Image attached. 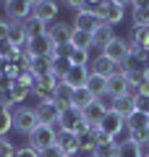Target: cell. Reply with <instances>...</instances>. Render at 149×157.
Wrapping results in <instances>:
<instances>
[{
    "instance_id": "12",
    "label": "cell",
    "mask_w": 149,
    "mask_h": 157,
    "mask_svg": "<svg viewBox=\"0 0 149 157\" xmlns=\"http://www.w3.org/2000/svg\"><path fill=\"white\" fill-rule=\"evenodd\" d=\"M34 113H37V121L42 126H55L58 121H60V110H58V105L52 100L50 102H37Z\"/></svg>"
},
{
    "instance_id": "41",
    "label": "cell",
    "mask_w": 149,
    "mask_h": 157,
    "mask_svg": "<svg viewBox=\"0 0 149 157\" xmlns=\"http://www.w3.org/2000/svg\"><path fill=\"white\" fill-rule=\"evenodd\" d=\"M144 60H147V71H149V55H144Z\"/></svg>"
},
{
    "instance_id": "21",
    "label": "cell",
    "mask_w": 149,
    "mask_h": 157,
    "mask_svg": "<svg viewBox=\"0 0 149 157\" xmlns=\"http://www.w3.org/2000/svg\"><path fill=\"white\" fill-rule=\"evenodd\" d=\"M105 113H107V110H105L102 105H99L97 100H94L89 107H84V110H81V115H84V121H86V123L94 128V126H99V121L105 118Z\"/></svg>"
},
{
    "instance_id": "29",
    "label": "cell",
    "mask_w": 149,
    "mask_h": 157,
    "mask_svg": "<svg viewBox=\"0 0 149 157\" xmlns=\"http://www.w3.org/2000/svg\"><path fill=\"white\" fill-rule=\"evenodd\" d=\"M24 29H26V37L32 39V37H39V34H47L50 29H47V24H42L39 21V18H26V21H24Z\"/></svg>"
},
{
    "instance_id": "7",
    "label": "cell",
    "mask_w": 149,
    "mask_h": 157,
    "mask_svg": "<svg viewBox=\"0 0 149 157\" xmlns=\"http://www.w3.org/2000/svg\"><path fill=\"white\" fill-rule=\"evenodd\" d=\"M99 16H102V21L107 26H115V24H120L126 18V3H120V0H105Z\"/></svg>"
},
{
    "instance_id": "26",
    "label": "cell",
    "mask_w": 149,
    "mask_h": 157,
    "mask_svg": "<svg viewBox=\"0 0 149 157\" xmlns=\"http://www.w3.org/2000/svg\"><path fill=\"white\" fill-rule=\"evenodd\" d=\"M71 47L73 50H92L94 47V39H92V34H86V32H78V29H73V37H71Z\"/></svg>"
},
{
    "instance_id": "18",
    "label": "cell",
    "mask_w": 149,
    "mask_h": 157,
    "mask_svg": "<svg viewBox=\"0 0 149 157\" xmlns=\"http://www.w3.org/2000/svg\"><path fill=\"white\" fill-rule=\"evenodd\" d=\"M115 37H118V34H115V29H113V26H107V24H102V26H99L97 32L92 34V39H94V47H99V52L105 50V47L110 45V42H113Z\"/></svg>"
},
{
    "instance_id": "2",
    "label": "cell",
    "mask_w": 149,
    "mask_h": 157,
    "mask_svg": "<svg viewBox=\"0 0 149 157\" xmlns=\"http://www.w3.org/2000/svg\"><path fill=\"white\" fill-rule=\"evenodd\" d=\"M26 141H29V147H32V149L44 152L47 147H52V144L58 141V128H55V126H42V123H39L37 128L26 136Z\"/></svg>"
},
{
    "instance_id": "33",
    "label": "cell",
    "mask_w": 149,
    "mask_h": 157,
    "mask_svg": "<svg viewBox=\"0 0 149 157\" xmlns=\"http://www.w3.org/2000/svg\"><path fill=\"white\" fill-rule=\"evenodd\" d=\"M11 94H13V100H16V102H24V97H26V94H32V89L16 81V84H13V89H11Z\"/></svg>"
},
{
    "instance_id": "27",
    "label": "cell",
    "mask_w": 149,
    "mask_h": 157,
    "mask_svg": "<svg viewBox=\"0 0 149 157\" xmlns=\"http://www.w3.org/2000/svg\"><path fill=\"white\" fill-rule=\"evenodd\" d=\"M94 102V94L86 89V86H81V89H73V97H71V105L78 107V110H84V107H89Z\"/></svg>"
},
{
    "instance_id": "23",
    "label": "cell",
    "mask_w": 149,
    "mask_h": 157,
    "mask_svg": "<svg viewBox=\"0 0 149 157\" xmlns=\"http://www.w3.org/2000/svg\"><path fill=\"white\" fill-rule=\"evenodd\" d=\"M29 68L37 78H47L52 76V58H34V60H29Z\"/></svg>"
},
{
    "instance_id": "6",
    "label": "cell",
    "mask_w": 149,
    "mask_h": 157,
    "mask_svg": "<svg viewBox=\"0 0 149 157\" xmlns=\"http://www.w3.org/2000/svg\"><path fill=\"white\" fill-rule=\"evenodd\" d=\"M39 126L37 121V113H34V107H18L16 113H13V128L18 131V134L29 136L34 128Z\"/></svg>"
},
{
    "instance_id": "35",
    "label": "cell",
    "mask_w": 149,
    "mask_h": 157,
    "mask_svg": "<svg viewBox=\"0 0 149 157\" xmlns=\"http://www.w3.org/2000/svg\"><path fill=\"white\" fill-rule=\"evenodd\" d=\"M13 105H16V100H13L11 92H0V107H3V110H11Z\"/></svg>"
},
{
    "instance_id": "11",
    "label": "cell",
    "mask_w": 149,
    "mask_h": 157,
    "mask_svg": "<svg viewBox=\"0 0 149 157\" xmlns=\"http://www.w3.org/2000/svg\"><path fill=\"white\" fill-rule=\"evenodd\" d=\"M102 16H97V13H86V11H81V13H76L73 16V29H78V32H86V34H94L99 26H102Z\"/></svg>"
},
{
    "instance_id": "28",
    "label": "cell",
    "mask_w": 149,
    "mask_h": 157,
    "mask_svg": "<svg viewBox=\"0 0 149 157\" xmlns=\"http://www.w3.org/2000/svg\"><path fill=\"white\" fill-rule=\"evenodd\" d=\"M86 89L94 94V100L97 97H102L107 92V78H102V76H94V73H89V81H86Z\"/></svg>"
},
{
    "instance_id": "17",
    "label": "cell",
    "mask_w": 149,
    "mask_h": 157,
    "mask_svg": "<svg viewBox=\"0 0 149 157\" xmlns=\"http://www.w3.org/2000/svg\"><path fill=\"white\" fill-rule=\"evenodd\" d=\"M86 81H89V68L84 66H73L63 78V84H68L71 89H81V86H86Z\"/></svg>"
},
{
    "instance_id": "13",
    "label": "cell",
    "mask_w": 149,
    "mask_h": 157,
    "mask_svg": "<svg viewBox=\"0 0 149 157\" xmlns=\"http://www.w3.org/2000/svg\"><path fill=\"white\" fill-rule=\"evenodd\" d=\"M50 39L55 47H66L71 45V37H73V24H66V21H58L55 26H50Z\"/></svg>"
},
{
    "instance_id": "22",
    "label": "cell",
    "mask_w": 149,
    "mask_h": 157,
    "mask_svg": "<svg viewBox=\"0 0 149 157\" xmlns=\"http://www.w3.org/2000/svg\"><path fill=\"white\" fill-rule=\"evenodd\" d=\"M8 42H11L16 50H24L26 47V42H29V37H26V29H24V24H13L11 21V32H8Z\"/></svg>"
},
{
    "instance_id": "3",
    "label": "cell",
    "mask_w": 149,
    "mask_h": 157,
    "mask_svg": "<svg viewBox=\"0 0 149 157\" xmlns=\"http://www.w3.org/2000/svg\"><path fill=\"white\" fill-rule=\"evenodd\" d=\"M3 11H6L8 21L24 24L34 13V0H8V3H3Z\"/></svg>"
},
{
    "instance_id": "40",
    "label": "cell",
    "mask_w": 149,
    "mask_h": 157,
    "mask_svg": "<svg viewBox=\"0 0 149 157\" xmlns=\"http://www.w3.org/2000/svg\"><path fill=\"white\" fill-rule=\"evenodd\" d=\"M8 32H11V21L8 18H0V42L8 39Z\"/></svg>"
},
{
    "instance_id": "15",
    "label": "cell",
    "mask_w": 149,
    "mask_h": 157,
    "mask_svg": "<svg viewBox=\"0 0 149 157\" xmlns=\"http://www.w3.org/2000/svg\"><path fill=\"white\" fill-rule=\"evenodd\" d=\"M118 63H113L110 58H105L102 52H99L97 58H92V63H89V73H94V76H102V78H110L113 73H115Z\"/></svg>"
},
{
    "instance_id": "8",
    "label": "cell",
    "mask_w": 149,
    "mask_h": 157,
    "mask_svg": "<svg viewBox=\"0 0 149 157\" xmlns=\"http://www.w3.org/2000/svg\"><path fill=\"white\" fill-rule=\"evenodd\" d=\"M58 84H60V78H58V76L37 78V81H34V86H32V94L37 97L39 102H50L52 97H55V89H58Z\"/></svg>"
},
{
    "instance_id": "20",
    "label": "cell",
    "mask_w": 149,
    "mask_h": 157,
    "mask_svg": "<svg viewBox=\"0 0 149 157\" xmlns=\"http://www.w3.org/2000/svg\"><path fill=\"white\" fill-rule=\"evenodd\" d=\"M115 113L118 115H123V118H131L133 113H136V94H123V97H118L115 100Z\"/></svg>"
},
{
    "instance_id": "24",
    "label": "cell",
    "mask_w": 149,
    "mask_h": 157,
    "mask_svg": "<svg viewBox=\"0 0 149 157\" xmlns=\"http://www.w3.org/2000/svg\"><path fill=\"white\" fill-rule=\"evenodd\" d=\"M133 26H149V3H131Z\"/></svg>"
},
{
    "instance_id": "14",
    "label": "cell",
    "mask_w": 149,
    "mask_h": 157,
    "mask_svg": "<svg viewBox=\"0 0 149 157\" xmlns=\"http://www.w3.org/2000/svg\"><path fill=\"white\" fill-rule=\"evenodd\" d=\"M55 144L63 149V155H66V157H78V147H81V141H78L76 134L58 128V141H55Z\"/></svg>"
},
{
    "instance_id": "4",
    "label": "cell",
    "mask_w": 149,
    "mask_h": 157,
    "mask_svg": "<svg viewBox=\"0 0 149 157\" xmlns=\"http://www.w3.org/2000/svg\"><path fill=\"white\" fill-rule=\"evenodd\" d=\"M24 52H26L29 60H34V58H52V52H55V45H52L50 34H39V37H32V39L26 42Z\"/></svg>"
},
{
    "instance_id": "38",
    "label": "cell",
    "mask_w": 149,
    "mask_h": 157,
    "mask_svg": "<svg viewBox=\"0 0 149 157\" xmlns=\"http://www.w3.org/2000/svg\"><path fill=\"white\" fill-rule=\"evenodd\" d=\"M13 84H16V81H13L11 76L0 73V92H11V89H13Z\"/></svg>"
},
{
    "instance_id": "37",
    "label": "cell",
    "mask_w": 149,
    "mask_h": 157,
    "mask_svg": "<svg viewBox=\"0 0 149 157\" xmlns=\"http://www.w3.org/2000/svg\"><path fill=\"white\" fill-rule=\"evenodd\" d=\"M39 157H66V155H63V149L58 144H52V147H47L44 152H39Z\"/></svg>"
},
{
    "instance_id": "39",
    "label": "cell",
    "mask_w": 149,
    "mask_h": 157,
    "mask_svg": "<svg viewBox=\"0 0 149 157\" xmlns=\"http://www.w3.org/2000/svg\"><path fill=\"white\" fill-rule=\"evenodd\" d=\"M16 157H39V152L37 149H32V147H18V149H16Z\"/></svg>"
},
{
    "instance_id": "19",
    "label": "cell",
    "mask_w": 149,
    "mask_h": 157,
    "mask_svg": "<svg viewBox=\"0 0 149 157\" xmlns=\"http://www.w3.org/2000/svg\"><path fill=\"white\" fill-rule=\"evenodd\" d=\"M131 45H136L141 55H149V26H133Z\"/></svg>"
},
{
    "instance_id": "31",
    "label": "cell",
    "mask_w": 149,
    "mask_h": 157,
    "mask_svg": "<svg viewBox=\"0 0 149 157\" xmlns=\"http://www.w3.org/2000/svg\"><path fill=\"white\" fill-rule=\"evenodd\" d=\"M71 63H73V66H84V68H89L92 58H89L86 50H73V52H71Z\"/></svg>"
},
{
    "instance_id": "5",
    "label": "cell",
    "mask_w": 149,
    "mask_h": 157,
    "mask_svg": "<svg viewBox=\"0 0 149 157\" xmlns=\"http://www.w3.org/2000/svg\"><path fill=\"white\" fill-rule=\"evenodd\" d=\"M94 131L102 136H110V139H118L120 136V131H126V118L118 115L115 110L105 113V118L99 121V126H94Z\"/></svg>"
},
{
    "instance_id": "16",
    "label": "cell",
    "mask_w": 149,
    "mask_h": 157,
    "mask_svg": "<svg viewBox=\"0 0 149 157\" xmlns=\"http://www.w3.org/2000/svg\"><path fill=\"white\" fill-rule=\"evenodd\" d=\"M107 92H110L113 97H123V94H131V84H128V76L126 73H113L110 78H107Z\"/></svg>"
},
{
    "instance_id": "10",
    "label": "cell",
    "mask_w": 149,
    "mask_h": 157,
    "mask_svg": "<svg viewBox=\"0 0 149 157\" xmlns=\"http://www.w3.org/2000/svg\"><path fill=\"white\" fill-rule=\"evenodd\" d=\"M58 13H60V6H58L55 0H37L34 3V18H39L42 24H52L58 18Z\"/></svg>"
},
{
    "instance_id": "36",
    "label": "cell",
    "mask_w": 149,
    "mask_h": 157,
    "mask_svg": "<svg viewBox=\"0 0 149 157\" xmlns=\"http://www.w3.org/2000/svg\"><path fill=\"white\" fill-rule=\"evenodd\" d=\"M136 113H144V115H149V97L136 94Z\"/></svg>"
},
{
    "instance_id": "30",
    "label": "cell",
    "mask_w": 149,
    "mask_h": 157,
    "mask_svg": "<svg viewBox=\"0 0 149 157\" xmlns=\"http://www.w3.org/2000/svg\"><path fill=\"white\" fill-rule=\"evenodd\" d=\"M11 128H13V113L0 107V136H6Z\"/></svg>"
},
{
    "instance_id": "32",
    "label": "cell",
    "mask_w": 149,
    "mask_h": 157,
    "mask_svg": "<svg viewBox=\"0 0 149 157\" xmlns=\"http://www.w3.org/2000/svg\"><path fill=\"white\" fill-rule=\"evenodd\" d=\"M0 157H16V144L8 136H0Z\"/></svg>"
},
{
    "instance_id": "9",
    "label": "cell",
    "mask_w": 149,
    "mask_h": 157,
    "mask_svg": "<svg viewBox=\"0 0 149 157\" xmlns=\"http://www.w3.org/2000/svg\"><path fill=\"white\" fill-rule=\"evenodd\" d=\"M102 55H105V58H110L113 63H123L128 55H131V42H128V39L115 37V39L110 42V45H107L105 50H102Z\"/></svg>"
},
{
    "instance_id": "1",
    "label": "cell",
    "mask_w": 149,
    "mask_h": 157,
    "mask_svg": "<svg viewBox=\"0 0 149 157\" xmlns=\"http://www.w3.org/2000/svg\"><path fill=\"white\" fill-rule=\"evenodd\" d=\"M58 128H60V131H71V134L81 136V134H86L92 126L84 121L81 110L71 105V107H66V110H60V121H58Z\"/></svg>"
},
{
    "instance_id": "25",
    "label": "cell",
    "mask_w": 149,
    "mask_h": 157,
    "mask_svg": "<svg viewBox=\"0 0 149 157\" xmlns=\"http://www.w3.org/2000/svg\"><path fill=\"white\" fill-rule=\"evenodd\" d=\"M71 97H73V89L68 84H58V89H55V97H52V102L58 105V110H66V107H71Z\"/></svg>"
},
{
    "instance_id": "34",
    "label": "cell",
    "mask_w": 149,
    "mask_h": 157,
    "mask_svg": "<svg viewBox=\"0 0 149 157\" xmlns=\"http://www.w3.org/2000/svg\"><path fill=\"white\" fill-rule=\"evenodd\" d=\"M97 102H99V105H102V107H105L107 113H110V110H115V97H113L110 92H105V94H102V97H97Z\"/></svg>"
},
{
    "instance_id": "42",
    "label": "cell",
    "mask_w": 149,
    "mask_h": 157,
    "mask_svg": "<svg viewBox=\"0 0 149 157\" xmlns=\"http://www.w3.org/2000/svg\"><path fill=\"white\" fill-rule=\"evenodd\" d=\"M147 157H149V155H147Z\"/></svg>"
}]
</instances>
